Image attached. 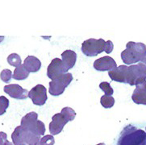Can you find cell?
I'll return each mask as SVG.
<instances>
[{"instance_id": "1", "label": "cell", "mask_w": 146, "mask_h": 145, "mask_svg": "<svg viewBox=\"0 0 146 145\" xmlns=\"http://www.w3.org/2000/svg\"><path fill=\"white\" fill-rule=\"evenodd\" d=\"M126 47V49L121 52V59L126 65L142 61L146 56V45L143 43L130 41L127 43Z\"/></svg>"}, {"instance_id": "19", "label": "cell", "mask_w": 146, "mask_h": 145, "mask_svg": "<svg viewBox=\"0 0 146 145\" xmlns=\"http://www.w3.org/2000/svg\"><path fill=\"white\" fill-rule=\"evenodd\" d=\"M100 103L101 105L106 109L111 108L115 104V99L112 96H108V95H104L101 97L100 99Z\"/></svg>"}, {"instance_id": "11", "label": "cell", "mask_w": 146, "mask_h": 145, "mask_svg": "<svg viewBox=\"0 0 146 145\" xmlns=\"http://www.w3.org/2000/svg\"><path fill=\"white\" fill-rule=\"evenodd\" d=\"M68 122L69 120L61 113L54 115L52 117V122L49 123V131L52 136L58 135L59 133H61Z\"/></svg>"}, {"instance_id": "24", "label": "cell", "mask_w": 146, "mask_h": 145, "mask_svg": "<svg viewBox=\"0 0 146 145\" xmlns=\"http://www.w3.org/2000/svg\"><path fill=\"white\" fill-rule=\"evenodd\" d=\"M55 140L52 135H47L43 136L40 139V144L41 145H54Z\"/></svg>"}, {"instance_id": "16", "label": "cell", "mask_w": 146, "mask_h": 145, "mask_svg": "<svg viewBox=\"0 0 146 145\" xmlns=\"http://www.w3.org/2000/svg\"><path fill=\"white\" fill-rule=\"evenodd\" d=\"M61 57L63 63L68 70H70L75 66L77 60V54L75 52L72 50H66L61 53Z\"/></svg>"}, {"instance_id": "31", "label": "cell", "mask_w": 146, "mask_h": 145, "mask_svg": "<svg viewBox=\"0 0 146 145\" xmlns=\"http://www.w3.org/2000/svg\"><path fill=\"white\" fill-rule=\"evenodd\" d=\"M9 145H15V144H12V143H10Z\"/></svg>"}, {"instance_id": "9", "label": "cell", "mask_w": 146, "mask_h": 145, "mask_svg": "<svg viewBox=\"0 0 146 145\" xmlns=\"http://www.w3.org/2000/svg\"><path fill=\"white\" fill-rule=\"evenodd\" d=\"M29 98L36 106H43L47 101V89L43 85H36L29 92Z\"/></svg>"}, {"instance_id": "14", "label": "cell", "mask_w": 146, "mask_h": 145, "mask_svg": "<svg viewBox=\"0 0 146 145\" xmlns=\"http://www.w3.org/2000/svg\"><path fill=\"white\" fill-rule=\"evenodd\" d=\"M127 70V66H119L116 69H115L114 70L109 71V77L114 81H118V82H121V83H126Z\"/></svg>"}, {"instance_id": "8", "label": "cell", "mask_w": 146, "mask_h": 145, "mask_svg": "<svg viewBox=\"0 0 146 145\" xmlns=\"http://www.w3.org/2000/svg\"><path fill=\"white\" fill-rule=\"evenodd\" d=\"M68 70H69L66 68L62 60L59 58H54L48 66L47 76L52 81L61 75L67 73L66 72H68Z\"/></svg>"}, {"instance_id": "18", "label": "cell", "mask_w": 146, "mask_h": 145, "mask_svg": "<svg viewBox=\"0 0 146 145\" xmlns=\"http://www.w3.org/2000/svg\"><path fill=\"white\" fill-rule=\"evenodd\" d=\"M7 62L10 66H14L15 68L20 66L22 64V61H21V58L19 55H18L17 53H11L10 54L8 57H7Z\"/></svg>"}, {"instance_id": "6", "label": "cell", "mask_w": 146, "mask_h": 145, "mask_svg": "<svg viewBox=\"0 0 146 145\" xmlns=\"http://www.w3.org/2000/svg\"><path fill=\"white\" fill-rule=\"evenodd\" d=\"M73 80V75L67 73L49 82L48 92L52 96H58L64 93L66 88L70 84Z\"/></svg>"}, {"instance_id": "2", "label": "cell", "mask_w": 146, "mask_h": 145, "mask_svg": "<svg viewBox=\"0 0 146 145\" xmlns=\"http://www.w3.org/2000/svg\"><path fill=\"white\" fill-rule=\"evenodd\" d=\"M38 115L36 112H29L21 119V125L24 129L38 136H43L45 132V126L42 121L37 119Z\"/></svg>"}, {"instance_id": "7", "label": "cell", "mask_w": 146, "mask_h": 145, "mask_svg": "<svg viewBox=\"0 0 146 145\" xmlns=\"http://www.w3.org/2000/svg\"><path fill=\"white\" fill-rule=\"evenodd\" d=\"M146 79V66L144 63L127 66L126 83L130 85H136L141 80Z\"/></svg>"}, {"instance_id": "13", "label": "cell", "mask_w": 146, "mask_h": 145, "mask_svg": "<svg viewBox=\"0 0 146 145\" xmlns=\"http://www.w3.org/2000/svg\"><path fill=\"white\" fill-rule=\"evenodd\" d=\"M3 90L6 94H7L11 98L15 99H25L28 98L29 93L26 89H23L18 84H11L5 85Z\"/></svg>"}, {"instance_id": "22", "label": "cell", "mask_w": 146, "mask_h": 145, "mask_svg": "<svg viewBox=\"0 0 146 145\" xmlns=\"http://www.w3.org/2000/svg\"><path fill=\"white\" fill-rule=\"evenodd\" d=\"M99 88L102 89L105 93V95H108V96H111L114 93L113 89L111 88V85L109 84L108 82L107 81H104V82H101L99 85Z\"/></svg>"}, {"instance_id": "5", "label": "cell", "mask_w": 146, "mask_h": 145, "mask_svg": "<svg viewBox=\"0 0 146 145\" xmlns=\"http://www.w3.org/2000/svg\"><path fill=\"white\" fill-rule=\"evenodd\" d=\"M105 44L106 41L104 39L90 38L82 44V51L86 56H95L105 50Z\"/></svg>"}, {"instance_id": "3", "label": "cell", "mask_w": 146, "mask_h": 145, "mask_svg": "<svg viewBox=\"0 0 146 145\" xmlns=\"http://www.w3.org/2000/svg\"><path fill=\"white\" fill-rule=\"evenodd\" d=\"M146 132L141 129H134L126 131L119 141V145H145Z\"/></svg>"}, {"instance_id": "29", "label": "cell", "mask_w": 146, "mask_h": 145, "mask_svg": "<svg viewBox=\"0 0 146 145\" xmlns=\"http://www.w3.org/2000/svg\"><path fill=\"white\" fill-rule=\"evenodd\" d=\"M3 40H4V36H0V43L2 42V41H3Z\"/></svg>"}, {"instance_id": "25", "label": "cell", "mask_w": 146, "mask_h": 145, "mask_svg": "<svg viewBox=\"0 0 146 145\" xmlns=\"http://www.w3.org/2000/svg\"><path fill=\"white\" fill-rule=\"evenodd\" d=\"M10 143L7 140V135L5 132L0 131V145H9Z\"/></svg>"}, {"instance_id": "4", "label": "cell", "mask_w": 146, "mask_h": 145, "mask_svg": "<svg viewBox=\"0 0 146 145\" xmlns=\"http://www.w3.org/2000/svg\"><path fill=\"white\" fill-rule=\"evenodd\" d=\"M11 139L15 145H29L38 139H40V136L25 130L21 126H18L11 134Z\"/></svg>"}, {"instance_id": "17", "label": "cell", "mask_w": 146, "mask_h": 145, "mask_svg": "<svg viewBox=\"0 0 146 145\" xmlns=\"http://www.w3.org/2000/svg\"><path fill=\"white\" fill-rule=\"evenodd\" d=\"M29 76V72L24 67V65H21L19 67L15 68L13 73V78L15 80H24L28 78Z\"/></svg>"}, {"instance_id": "10", "label": "cell", "mask_w": 146, "mask_h": 145, "mask_svg": "<svg viewBox=\"0 0 146 145\" xmlns=\"http://www.w3.org/2000/svg\"><path fill=\"white\" fill-rule=\"evenodd\" d=\"M132 98L136 104L146 106V79L141 80L137 82Z\"/></svg>"}, {"instance_id": "12", "label": "cell", "mask_w": 146, "mask_h": 145, "mask_svg": "<svg viewBox=\"0 0 146 145\" xmlns=\"http://www.w3.org/2000/svg\"><path fill=\"white\" fill-rule=\"evenodd\" d=\"M116 62L115 61L112 57L108 56H105L97 59L94 62V68L97 71H111L116 69Z\"/></svg>"}, {"instance_id": "23", "label": "cell", "mask_w": 146, "mask_h": 145, "mask_svg": "<svg viewBox=\"0 0 146 145\" xmlns=\"http://www.w3.org/2000/svg\"><path fill=\"white\" fill-rule=\"evenodd\" d=\"M12 72L10 70H3L0 73V78L1 80L3 81V82H6V83H8L10 82V81L12 78Z\"/></svg>"}, {"instance_id": "30", "label": "cell", "mask_w": 146, "mask_h": 145, "mask_svg": "<svg viewBox=\"0 0 146 145\" xmlns=\"http://www.w3.org/2000/svg\"><path fill=\"white\" fill-rule=\"evenodd\" d=\"M97 145H105V144H103V143H102V144H99Z\"/></svg>"}, {"instance_id": "28", "label": "cell", "mask_w": 146, "mask_h": 145, "mask_svg": "<svg viewBox=\"0 0 146 145\" xmlns=\"http://www.w3.org/2000/svg\"><path fill=\"white\" fill-rule=\"evenodd\" d=\"M142 63H144V64L146 66V56L144 58V59H143V60H142Z\"/></svg>"}, {"instance_id": "26", "label": "cell", "mask_w": 146, "mask_h": 145, "mask_svg": "<svg viewBox=\"0 0 146 145\" xmlns=\"http://www.w3.org/2000/svg\"><path fill=\"white\" fill-rule=\"evenodd\" d=\"M114 48V44L113 43L111 42V40H108L106 41V44H105V50L104 52H107V53H111V52L113 51Z\"/></svg>"}, {"instance_id": "15", "label": "cell", "mask_w": 146, "mask_h": 145, "mask_svg": "<svg viewBox=\"0 0 146 145\" xmlns=\"http://www.w3.org/2000/svg\"><path fill=\"white\" fill-rule=\"evenodd\" d=\"M23 65L29 73H36L41 67V62L36 56H29L24 60Z\"/></svg>"}, {"instance_id": "20", "label": "cell", "mask_w": 146, "mask_h": 145, "mask_svg": "<svg viewBox=\"0 0 146 145\" xmlns=\"http://www.w3.org/2000/svg\"><path fill=\"white\" fill-rule=\"evenodd\" d=\"M61 114H62L65 117L70 121H73L76 117V113L74 111V109L71 107H64L61 110Z\"/></svg>"}, {"instance_id": "21", "label": "cell", "mask_w": 146, "mask_h": 145, "mask_svg": "<svg viewBox=\"0 0 146 145\" xmlns=\"http://www.w3.org/2000/svg\"><path fill=\"white\" fill-rule=\"evenodd\" d=\"M9 100L4 96H0V115L6 113L7 109L9 107Z\"/></svg>"}, {"instance_id": "27", "label": "cell", "mask_w": 146, "mask_h": 145, "mask_svg": "<svg viewBox=\"0 0 146 145\" xmlns=\"http://www.w3.org/2000/svg\"><path fill=\"white\" fill-rule=\"evenodd\" d=\"M29 145H41L40 144V139H39V140H37L34 141V142H33L32 144H30Z\"/></svg>"}]
</instances>
